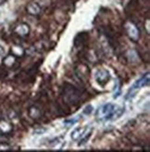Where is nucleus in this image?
<instances>
[{
  "instance_id": "f257e3e1",
  "label": "nucleus",
  "mask_w": 150,
  "mask_h": 152,
  "mask_svg": "<svg viewBox=\"0 0 150 152\" xmlns=\"http://www.w3.org/2000/svg\"><path fill=\"white\" fill-rule=\"evenodd\" d=\"M125 111V108H119L112 103H106L100 106L95 112V118L98 122L115 121Z\"/></svg>"
},
{
  "instance_id": "f03ea898",
  "label": "nucleus",
  "mask_w": 150,
  "mask_h": 152,
  "mask_svg": "<svg viewBox=\"0 0 150 152\" xmlns=\"http://www.w3.org/2000/svg\"><path fill=\"white\" fill-rule=\"evenodd\" d=\"M93 129L88 126H83V127H77L75 128L71 134V137L73 141H78L79 146H82L85 144L88 141V139L92 135Z\"/></svg>"
},
{
  "instance_id": "7ed1b4c3",
  "label": "nucleus",
  "mask_w": 150,
  "mask_h": 152,
  "mask_svg": "<svg viewBox=\"0 0 150 152\" xmlns=\"http://www.w3.org/2000/svg\"><path fill=\"white\" fill-rule=\"evenodd\" d=\"M149 84V73L146 72V74H144L140 79H138L136 82L132 84V87L129 89L128 93L126 94L125 99H132V97H135L137 91L140 89L141 87H144V86L148 85Z\"/></svg>"
},
{
  "instance_id": "20e7f679",
  "label": "nucleus",
  "mask_w": 150,
  "mask_h": 152,
  "mask_svg": "<svg viewBox=\"0 0 150 152\" xmlns=\"http://www.w3.org/2000/svg\"><path fill=\"white\" fill-rule=\"evenodd\" d=\"M124 28L126 34L132 41L137 42L139 40V38H140V31H139L138 27L135 23H132V21H127L124 25Z\"/></svg>"
},
{
  "instance_id": "39448f33",
  "label": "nucleus",
  "mask_w": 150,
  "mask_h": 152,
  "mask_svg": "<svg viewBox=\"0 0 150 152\" xmlns=\"http://www.w3.org/2000/svg\"><path fill=\"white\" fill-rule=\"evenodd\" d=\"M95 80L96 83L100 85H105L108 84L110 80V73L108 70L106 69H100L95 73Z\"/></svg>"
},
{
  "instance_id": "423d86ee",
  "label": "nucleus",
  "mask_w": 150,
  "mask_h": 152,
  "mask_svg": "<svg viewBox=\"0 0 150 152\" xmlns=\"http://www.w3.org/2000/svg\"><path fill=\"white\" fill-rule=\"evenodd\" d=\"M64 99L69 103H75L79 99V92L75 87L69 85L68 88H64Z\"/></svg>"
},
{
  "instance_id": "0eeeda50",
  "label": "nucleus",
  "mask_w": 150,
  "mask_h": 152,
  "mask_svg": "<svg viewBox=\"0 0 150 152\" xmlns=\"http://www.w3.org/2000/svg\"><path fill=\"white\" fill-rule=\"evenodd\" d=\"M30 31H31V29H30L29 24L25 23H21L18 24L14 29L15 34H18L19 36H21V37L27 36L30 34Z\"/></svg>"
},
{
  "instance_id": "6e6552de",
  "label": "nucleus",
  "mask_w": 150,
  "mask_h": 152,
  "mask_svg": "<svg viewBox=\"0 0 150 152\" xmlns=\"http://www.w3.org/2000/svg\"><path fill=\"white\" fill-rule=\"evenodd\" d=\"M26 10L31 15H38L41 12V7L36 2H31L28 4Z\"/></svg>"
},
{
  "instance_id": "1a4fd4ad",
  "label": "nucleus",
  "mask_w": 150,
  "mask_h": 152,
  "mask_svg": "<svg viewBox=\"0 0 150 152\" xmlns=\"http://www.w3.org/2000/svg\"><path fill=\"white\" fill-rule=\"evenodd\" d=\"M13 130L11 123H9L6 120H0V133L2 134H9Z\"/></svg>"
},
{
  "instance_id": "9d476101",
  "label": "nucleus",
  "mask_w": 150,
  "mask_h": 152,
  "mask_svg": "<svg viewBox=\"0 0 150 152\" xmlns=\"http://www.w3.org/2000/svg\"><path fill=\"white\" fill-rule=\"evenodd\" d=\"M11 53H12L13 56L17 58V57H22L24 55L25 51L22 48V46H20L19 45H14L11 47Z\"/></svg>"
},
{
  "instance_id": "9b49d317",
  "label": "nucleus",
  "mask_w": 150,
  "mask_h": 152,
  "mask_svg": "<svg viewBox=\"0 0 150 152\" xmlns=\"http://www.w3.org/2000/svg\"><path fill=\"white\" fill-rule=\"evenodd\" d=\"M17 61V58H16L15 56H13L12 54L10 55H8L6 58L3 59V64L7 67H12L14 66V64Z\"/></svg>"
},
{
  "instance_id": "f8f14e48",
  "label": "nucleus",
  "mask_w": 150,
  "mask_h": 152,
  "mask_svg": "<svg viewBox=\"0 0 150 152\" xmlns=\"http://www.w3.org/2000/svg\"><path fill=\"white\" fill-rule=\"evenodd\" d=\"M29 115L33 119H38L41 116V110L36 106H32L29 108Z\"/></svg>"
},
{
  "instance_id": "ddd939ff",
  "label": "nucleus",
  "mask_w": 150,
  "mask_h": 152,
  "mask_svg": "<svg viewBox=\"0 0 150 152\" xmlns=\"http://www.w3.org/2000/svg\"><path fill=\"white\" fill-rule=\"evenodd\" d=\"M93 110H94L93 106H92V105H87L86 107L84 108L83 113H84V114H86V115H90V114L93 112Z\"/></svg>"
},
{
  "instance_id": "4468645a",
  "label": "nucleus",
  "mask_w": 150,
  "mask_h": 152,
  "mask_svg": "<svg viewBox=\"0 0 150 152\" xmlns=\"http://www.w3.org/2000/svg\"><path fill=\"white\" fill-rule=\"evenodd\" d=\"M79 120H80V118L79 117H76L75 119H71V120H66V121H64V123H66V124H74V123H76Z\"/></svg>"
},
{
  "instance_id": "2eb2a0df",
  "label": "nucleus",
  "mask_w": 150,
  "mask_h": 152,
  "mask_svg": "<svg viewBox=\"0 0 150 152\" xmlns=\"http://www.w3.org/2000/svg\"><path fill=\"white\" fill-rule=\"evenodd\" d=\"M45 131H46V129H40L39 131H36V130H35V131H34V134H41L44 133Z\"/></svg>"
},
{
  "instance_id": "dca6fc26",
  "label": "nucleus",
  "mask_w": 150,
  "mask_h": 152,
  "mask_svg": "<svg viewBox=\"0 0 150 152\" xmlns=\"http://www.w3.org/2000/svg\"><path fill=\"white\" fill-rule=\"evenodd\" d=\"M3 51H4V49H3V47L0 46V55H1V54L3 53Z\"/></svg>"
},
{
  "instance_id": "f3484780",
  "label": "nucleus",
  "mask_w": 150,
  "mask_h": 152,
  "mask_svg": "<svg viewBox=\"0 0 150 152\" xmlns=\"http://www.w3.org/2000/svg\"><path fill=\"white\" fill-rule=\"evenodd\" d=\"M7 0H0V5H2V4H4L5 2H6Z\"/></svg>"
}]
</instances>
